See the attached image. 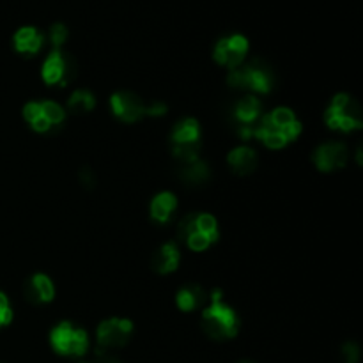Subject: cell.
Wrapping results in <instances>:
<instances>
[{"mask_svg": "<svg viewBox=\"0 0 363 363\" xmlns=\"http://www.w3.org/2000/svg\"><path fill=\"white\" fill-rule=\"evenodd\" d=\"M133 333V325L128 319L121 318H112L103 321L98 326V344L99 350H117V347H123L130 342V337Z\"/></svg>", "mask_w": 363, "mask_h": 363, "instance_id": "cell-6", "label": "cell"}, {"mask_svg": "<svg viewBox=\"0 0 363 363\" xmlns=\"http://www.w3.org/2000/svg\"><path fill=\"white\" fill-rule=\"evenodd\" d=\"M23 296L30 305L52 301L53 296H55V289H53L52 280L46 275H43V273H38V275H34L32 279H28L27 282H25Z\"/></svg>", "mask_w": 363, "mask_h": 363, "instance_id": "cell-12", "label": "cell"}, {"mask_svg": "<svg viewBox=\"0 0 363 363\" xmlns=\"http://www.w3.org/2000/svg\"><path fill=\"white\" fill-rule=\"evenodd\" d=\"M77 78V60L62 50H53L43 64V80L48 85H69Z\"/></svg>", "mask_w": 363, "mask_h": 363, "instance_id": "cell-5", "label": "cell"}, {"mask_svg": "<svg viewBox=\"0 0 363 363\" xmlns=\"http://www.w3.org/2000/svg\"><path fill=\"white\" fill-rule=\"evenodd\" d=\"M165 112H167V105L162 101H155L149 106H145V113H149V116H163Z\"/></svg>", "mask_w": 363, "mask_h": 363, "instance_id": "cell-27", "label": "cell"}, {"mask_svg": "<svg viewBox=\"0 0 363 363\" xmlns=\"http://www.w3.org/2000/svg\"><path fill=\"white\" fill-rule=\"evenodd\" d=\"M248 53V39L241 34H233L229 38H222L215 46V60L220 66L234 69L245 62Z\"/></svg>", "mask_w": 363, "mask_h": 363, "instance_id": "cell-7", "label": "cell"}, {"mask_svg": "<svg viewBox=\"0 0 363 363\" xmlns=\"http://www.w3.org/2000/svg\"><path fill=\"white\" fill-rule=\"evenodd\" d=\"M177 266H179V250L176 243H165L160 247L151 259V268L160 275L176 272Z\"/></svg>", "mask_w": 363, "mask_h": 363, "instance_id": "cell-14", "label": "cell"}, {"mask_svg": "<svg viewBox=\"0 0 363 363\" xmlns=\"http://www.w3.org/2000/svg\"><path fill=\"white\" fill-rule=\"evenodd\" d=\"M170 142H172V145L199 144L201 142V128H199L197 121L188 117V119L177 123L174 126L172 135H170Z\"/></svg>", "mask_w": 363, "mask_h": 363, "instance_id": "cell-18", "label": "cell"}, {"mask_svg": "<svg viewBox=\"0 0 363 363\" xmlns=\"http://www.w3.org/2000/svg\"><path fill=\"white\" fill-rule=\"evenodd\" d=\"M53 350L64 357H84L89 350V337L84 330L73 328L69 323H60L50 333Z\"/></svg>", "mask_w": 363, "mask_h": 363, "instance_id": "cell-4", "label": "cell"}, {"mask_svg": "<svg viewBox=\"0 0 363 363\" xmlns=\"http://www.w3.org/2000/svg\"><path fill=\"white\" fill-rule=\"evenodd\" d=\"M194 233L204 234L211 240V243H215L218 240V223H216L215 216L208 215V213H190V215L184 216L177 225L179 240L184 241Z\"/></svg>", "mask_w": 363, "mask_h": 363, "instance_id": "cell-9", "label": "cell"}, {"mask_svg": "<svg viewBox=\"0 0 363 363\" xmlns=\"http://www.w3.org/2000/svg\"><path fill=\"white\" fill-rule=\"evenodd\" d=\"M202 328L215 340L234 339L238 335L240 319L236 312L222 301V291L213 293L211 305L202 312Z\"/></svg>", "mask_w": 363, "mask_h": 363, "instance_id": "cell-1", "label": "cell"}, {"mask_svg": "<svg viewBox=\"0 0 363 363\" xmlns=\"http://www.w3.org/2000/svg\"><path fill=\"white\" fill-rule=\"evenodd\" d=\"M177 174L183 183L194 186V184H202L209 179V167L202 160H194V162L181 163Z\"/></svg>", "mask_w": 363, "mask_h": 363, "instance_id": "cell-19", "label": "cell"}, {"mask_svg": "<svg viewBox=\"0 0 363 363\" xmlns=\"http://www.w3.org/2000/svg\"><path fill=\"white\" fill-rule=\"evenodd\" d=\"M325 121L332 130L353 131L363 126L362 108L350 94H337L325 113Z\"/></svg>", "mask_w": 363, "mask_h": 363, "instance_id": "cell-3", "label": "cell"}, {"mask_svg": "<svg viewBox=\"0 0 363 363\" xmlns=\"http://www.w3.org/2000/svg\"><path fill=\"white\" fill-rule=\"evenodd\" d=\"M240 363H252V362H248V360H243V362H240Z\"/></svg>", "mask_w": 363, "mask_h": 363, "instance_id": "cell-29", "label": "cell"}, {"mask_svg": "<svg viewBox=\"0 0 363 363\" xmlns=\"http://www.w3.org/2000/svg\"><path fill=\"white\" fill-rule=\"evenodd\" d=\"M177 208V199L176 195L170 194V191H163L158 194L151 202V216L160 223L169 222V218L172 216L174 209Z\"/></svg>", "mask_w": 363, "mask_h": 363, "instance_id": "cell-20", "label": "cell"}, {"mask_svg": "<svg viewBox=\"0 0 363 363\" xmlns=\"http://www.w3.org/2000/svg\"><path fill=\"white\" fill-rule=\"evenodd\" d=\"M92 363H119L113 357H110L108 351L98 350V354H96V360Z\"/></svg>", "mask_w": 363, "mask_h": 363, "instance_id": "cell-28", "label": "cell"}, {"mask_svg": "<svg viewBox=\"0 0 363 363\" xmlns=\"http://www.w3.org/2000/svg\"><path fill=\"white\" fill-rule=\"evenodd\" d=\"M39 105H41V116L45 119H48L52 126H60L62 124L64 117H66V112H64L62 106L53 101H41Z\"/></svg>", "mask_w": 363, "mask_h": 363, "instance_id": "cell-22", "label": "cell"}, {"mask_svg": "<svg viewBox=\"0 0 363 363\" xmlns=\"http://www.w3.org/2000/svg\"><path fill=\"white\" fill-rule=\"evenodd\" d=\"M11 319H13V312H11L9 301H7L6 294L0 293V326L9 325Z\"/></svg>", "mask_w": 363, "mask_h": 363, "instance_id": "cell-24", "label": "cell"}, {"mask_svg": "<svg viewBox=\"0 0 363 363\" xmlns=\"http://www.w3.org/2000/svg\"><path fill=\"white\" fill-rule=\"evenodd\" d=\"M208 293L202 289L197 284H188V286L181 287L179 293H177L176 301L177 307L183 312H191L197 311V308H202L208 301Z\"/></svg>", "mask_w": 363, "mask_h": 363, "instance_id": "cell-17", "label": "cell"}, {"mask_svg": "<svg viewBox=\"0 0 363 363\" xmlns=\"http://www.w3.org/2000/svg\"><path fill=\"white\" fill-rule=\"evenodd\" d=\"M229 165L238 176H248V174L254 172L257 169V155L252 147H247V145H241V147H236L230 151L229 155Z\"/></svg>", "mask_w": 363, "mask_h": 363, "instance_id": "cell-15", "label": "cell"}, {"mask_svg": "<svg viewBox=\"0 0 363 363\" xmlns=\"http://www.w3.org/2000/svg\"><path fill=\"white\" fill-rule=\"evenodd\" d=\"M78 176H80V183L84 184V186L87 188V190H92V188H94L96 176H94V172H92V170L89 169V167H84V169L80 170V174H78Z\"/></svg>", "mask_w": 363, "mask_h": 363, "instance_id": "cell-25", "label": "cell"}, {"mask_svg": "<svg viewBox=\"0 0 363 363\" xmlns=\"http://www.w3.org/2000/svg\"><path fill=\"white\" fill-rule=\"evenodd\" d=\"M227 82L233 89L269 92L275 85V73L266 60L252 59L250 62L240 64L238 67L230 69Z\"/></svg>", "mask_w": 363, "mask_h": 363, "instance_id": "cell-2", "label": "cell"}, {"mask_svg": "<svg viewBox=\"0 0 363 363\" xmlns=\"http://www.w3.org/2000/svg\"><path fill=\"white\" fill-rule=\"evenodd\" d=\"M257 123L261 124L262 128H266V130H273L282 133L284 137L287 138V142L294 140L301 131L300 121L294 117V113L291 112L289 108H284V106H280V108H275L273 112L261 116Z\"/></svg>", "mask_w": 363, "mask_h": 363, "instance_id": "cell-8", "label": "cell"}, {"mask_svg": "<svg viewBox=\"0 0 363 363\" xmlns=\"http://www.w3.org/2000/svg\"><path fill=\"white\" fill-rule=\"evenodd\" d=\"M43 43H45V35L35 27H21L14 34V48L23 55H35L43 48Z\"/></svg>", "mask_w": 363, "mask_h": 363, "instance_id": "cell-13", "label": "cell"}, {"mask_svg": "<svg viewBox=\"0 0 363 363\" xmlns=\"http://www.w3.org/2000/svg\"><path fill=\"white\" fill-rule=\"evenodd\" d=\"M262 116V105L255 96H245L234 106V117L240 126H254Z\"/></svg>", "mask_w": 363, "mask_h": 363, "instance_id": "cell-16", "label": "cell"}, {"mask_svg": "<svg viewBox=\"0 0 363 363\" xmlns=\"http://www.w3.org/2000/svg\"><path fill=\"white\" fill-rule=\"evenodd\" d=\"M94 96L89 91H74L67 101V110L73 113H87L94 108Z\"/></svg>", "mask_w": 363, "mask_h": 363, "instance_id": "cell-21", "label": "cell"}, {"mask_svg": "<svg viewBox=\"0 0 363 363\" xmlns=\"http://www.w3.org/2000/svg\"><path fill=\"white\" fill-rule=\"evenodd\" d=\"M347 147L340 142H328L314 151V163L323 172H333L347 163Z\"/></svg>", "mask_w": 363, "mask_h": 363, "instance_id": "cell-11", "label": "cell"}, {"mask_svg": "<svg viewBox=\"0 0 363 363\" xmlns=\"http://www.w3.org/2000/svg\"><path fill=\"white\" fill-rule=\"evenodd\" d=\"M50 39H52L53 50H60V46L66 43L67 39V28L62 23H55L50 28Z\"/></svg>", "mask_w": 363, "mask_h": 363, "instance_id": "cell-23", "label": "cell"}, {"mask_svg": "<svg viewBox=\"0 0 363 363\" xmlns=\"http://www.w3.org/2000/svg\"><path fill=\"white\" fill-rule=\"evenodd\" d=\"M342 357L346 363H357L358 357H360V351H358V347L354 344H346L342 350Z\"/></svg>", "mask_w": 363, "mask_h": 363, "instance_id": "cell-26", "label": "cell"}, {"mask_svg": "<svg viewBox=\"0 0 363 363\" xmlns=\"http://www.w3.org/2000/svg\"><path fill=\"white\" fill-rule=\"evenodd\" d=\"M110 106H112L113 113L119 119H123L124 123H135V121H140L145 116L144 101L140 99V96L131 91L116 92L110 98Z\"/></svg>", "mask_w": 363, "mask_h": 363, "instance_id": "cell-10", "label": "cell"}]
</instances>
